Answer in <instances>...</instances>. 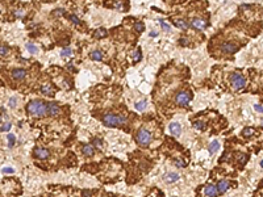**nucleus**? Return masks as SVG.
Wrapping results in <instances>:
<instances>
[{
	"label": "nucleus",
	"instance_id": "f257e3e1",
	"mask_svg": "<svg viewBox=\"0 0 263 197\" xmlns=\"http://www.w3.org/2000/svg\"><path fill=\"white\" fill-rule=\"evenodd\" d=\"M26 109H28V113H30L32 116H36V117H42L43 114L48 112L46 104H43V101L41 100H32L28 104Z\"/></svg>",
	"mask_w": 263,
	"mask_h": 197
},
{
	"label": "nucleus",
	"instance_id": "f03ea898",
	"mask_svg": "<svg viewBox=\"0 0 263 197\" xmlns=\"http://www.w3.org/2000/svg\"><path fill=\"white\" fill-rule=\"evenodd\" d=\"M128 122L125 117L123 116H117V114L113 113H108L105 116H103V124L109 128H118V126H124Z\"/></svg>",
	"mask_w": 263,
	"mask_h": 197
},
{
	"label": "nucleus",
	"instance_id": "7ed1b4c3",
	"mask_svg": "<svg viewBox=\"0 0 263 197\" xmlns=\"http://www.w3.org/2000/svg\"><path fill=\"white\" fill-rule=\"evenodd\" d=\"M136 141H137L138 145L141 146H147L150 142H151V135H150V133L146 129H140L137 133V135H136Z\"/></svg>",
	"mask_w": 263,
	"mask_h": 197
},
{
	"label": "nucleus",
	"instance_id": "20e7f679",
	"mask_svg": "<svg viewBox=\"0 0 263 197\" xmlns=\"http://www.w3.org/2000/svg\"><path fill=\"white\" fill-rule=\"evenodd\" d=\"M230 84L234 89H241L245 87V78L238 72H233L230 74Z\"/></svg>",
	"mask_w": 263,
	"mask_h": 197
},
{
	"label": "nucleus",
	"instance_id": "39448f33",
	"mask_svg": "<svg viewBox=\"0 0 263 197\" xmlns=\"http://www.w3.org/2000/svg\"><path fill=\"white\" fill-rule=\"evenodd\" d=\"M189 101H191V93H189V92L180 91L175 95V103H176L178 105L186 106V105H188Z\"/></svg>",
	"mask_w": 263,
	"mask_h": 197
},
{
	"label": "nucleus",
	"instance_id": "423d86ee",
	"mask_svg": "<svg viewBox=\"0 0 263 197\" xmlns=\"http://www.w3.org/2000/svg\"><path fill=\"white\" fill-rule=\"evenodd\" d=\"M221 50H222L225 54H233V53H235L238 50V45L234 42H226V43H222Z\"/></svg>",
	"mask_w": 263,
	"mask_h": 197
},
{
	"label": "nucleus",
	"instance_id": "0eeeda50",
	"mask_svg": "<svg viewBox=\"0 0 263 197\" xmlns=\"http://www.w3.org/2000/svg\"><path fill=\"white\" fill-rule=\"evenodd\" d=\"M169 130L174 137H179L182 134V126L179 125V122H171L169 125Z\"/></svg>",
	"mask_w": 263,
	"mask_h": 197
},
{
	"label": "nucleus",
	"instance_id": "6e6552de",
	"mask_svg": "<svg viewBox=\"0 0 263 197\" xmlns=\"http://www.w3.org/2000/svg\"><path fill=\"white\" fill-rule=\"evenodd\" d=\"M217 192H218V189L216 188L213 184L207 185L205 189H204V193H205V196H208V197H216L217 196Z\"/></svg>",
	"mask_w": 263,
	"mask_h": 197
},
{
	"label": "nucleus",
	"instance_id": "1a4fd4ad",
	"mask_svg": "<svg viewBox=\"0 0 263 197\" xmlns=\"http://www.w3.org/2000/svg\"><path fill=\"white\" fill-rule=\"evenodd\" d=\"M11 75H12V78L16 79V80H23L24 78L26 76V71H25V70H23V69H16V70L12 71Z\"/></svg>",
	"mask_w": 263,
	"mask_h": 197
},
{
	"label": "nucleus",
	"instance_id": "9d476101",
	"mask_svg": "<svg viewBox=\"0 0 263 197\" xmlns=\"http://www.w3.org/2000/svg\"><path fill=\"white\" fill-rule=\"evenodd\" d=\"M46 106H48V114L49 116H57V114L59 113V106H58L55 103H49Z\"/></svg>",
	"mask_w": 263,
	"mask_h": 197
},
{
	"label": "nucleus",
	"instance_id": "9b49d317",
	"mask_svg": "<svg viewBox=\"0 0 263 197\" xmlns=\"http://www.w3.org/2000/svg\"><path fill=\"white\" fill-rule=\"evenodd\" d=\"M191 25H192V28H195V29L203 30V29L207 26V23L204 20H200V19H195V20H192Z\"/></svg>",
	"mask_w": 263,
	"mask_h": 197
},
{
	"label": "nucleus",
	"instance_id": "f8f14e48",
	"mask_svg": "<svg viewBox=\"0 0 263 197\" xmlns=\"http://www.w3.org/2000/svg\"><path fill=\"white\" fill-rule=\"evenodd\" d=\"M163 179H165L166 183H175L176 180H179V175L176 172H169V174H166L163 176Z\"/></svg>",
	"mask_w": 263,
	"mask_h": 197
},
{
	"label": "nucleus",
	"instance_id": "ddd939ff",
	"mask_svg": "<svg viewBox=\"0 0 263 197\" xmlns=\"http://www.w3.org/2000/svg\"><path fill=\"white\" fill-rule=\"evenodd\" d=\"M34 155L38 158V159H46V158L49 157V151L45 149H36Z\"/></svg>",
	"mask_w": 263,
	"mask_h": 197
},
{
	"label": "nucleus",
	"instance_id": "4468645a",
	"mask_svg": "<svg viewBox=\"0 0 263 197\" xmlns=\"http://www.w3.org/2000/svg\"><path fill=\"white\" fill-rule=\"evenodd\" d=\"M82 150H83V154L87 155V157H92L95 152V149L92 145H83V147H82Z\"/></svg>",
	"mask_w": 263,
	"mask_h": 197
},
{
	"label": "nucleus",
	"instance_id": "2eb2a0df",
	"mask_svg": "<svg viewBox=\"0 0 263 197\" xmlns=\"http://www.w3.org/2000/svg\"><path fill=\"white\" fill-rule=\"evenodd\" d=\"M229 181H226V180H221L220 183L217 184V189H218V192H226V189L229 188Z\"/></svg>",
	"mask_w": 263,
	"mask_h": 197
},
{
	"label": "nucleus",
	"instance_id": "dca6fc26",
	"mask_svg": "<svg viewBox=\"0 0 263 197\" xmlns=\"http://www.w3.org/2000/svg\"><path fill=\"white\" fill-rule=\"evenodd\" d=\"M90 57H91V59H94V60H101L103 59V53L99 51V50H94V51L90 54Z\"/></svg>",
	"mask_w": 263,
	"mask_h": 197
},
{
	"label": "nucleus",
	"instance_id": "f3484780",
	"mask_svg": "<svg viewBox=\"0 0 263 197\" xmlns=\"http://www.w3.org/2000/svg\"><path fill=\"white\" fill-rule=\"evenodd\" d=\"M218 147H220V143H218L217 141H213V142L209 145L208 150H209V152H211V154H215V152L218 150Z\"/></svg>",
	"mask_w": 263,
	"mask_h": 197
},
{
	"label": "nucleus",
	"instance_id": "a211bd4d",
	"mask_svg": "<svg viewBox=\"0 0 263 197\" xmlns=\"http://www.w3.org/2000/svg\"><path fill=\"white\" fill-rule=\"evenodd\" d=\"M26 50H28L29 53H32V54L38 53V47L36 45H33V43H26Z\"/></svg>",
	"mask_w": 263,
	"mask_h": 197
},
{
	"label": "nucleus",
	"instance_id": "6ab92c4d",
	"mask_svg": "<svg viewBox=\"0 0 263 197\" xmlns=\"http://www.w3.org/2000/svg\"><path fill=\"white\" fill-rule=\"evenodd\" d=\"M42 92L45 95H48V96H53V95H54V91L52 89V86H43L42 87Z\"/></svg>",
	"mask_w": 263,
	"mask_h": 197
},
{
	"label": "nucleus",
	"instance_id": "aec40b11",
	"mask_svg": "<svg viewBox=\"0 0 263 197\" xmlns=\"http://www.w3.org/2000/svg\"><path fill=\"white\" fill-rule=\"evenodd\" d=\"M242 134H243V137H251V135L254 134V129L253 128H245L242 131Z\"/></svg>",
	"mask_w": 263,
	"mask_h": 197
},
{
	"label": "nucleus",
	"instance_id": "412c9836",
	"mask_svg": "<svg viewBox=\"0 0 263 197\" xmlns=\"http://www.w3.org/2000/svg\"><path fill=\"white\" fill-rule=\"evenodd\" d=\"M193 128L196 129V130H204V128H205V124L201 122V121H197V122H193Z\"/></svg>",
	"mask_w": 263,
	"mask_h": 197
},
{
	"label": "nucleus",
	"instance_id": "4be33fe9",
	"mask_svg": "<svg viewBox=\"0 0 263 197\" xmlns=\"http://www.w3.org/2000/svg\"><path fill=\"white\" fill-rule=\"evenodd\" d=\"M107 36V32L104 29H99V30L95 32V37L96 38H100V37H105Z\"/></svg>",
	"mask_w": 263,
	"mask_h": 197
},
{
	"label": "nucleus",
	"instance_id": "5701e85b",
	"mask_svg": "<svg viewBox=\"0 0 263 197\" xmlns=\"http://www.w3.org/2000/svg\"><path fill=\"white\" fill-rule=\"evenodd\" d=\"M174 24H176V25L179 26V28H182V29H187V28H188L187 23H184V21H182V20H175Z\"/></svg>",
	"mask_w": 263,
	"mask_h": 197
},
{
	"label": "nucleus",
	"instance_id": "b1692460",
	"mask_svg": "<svg viewBox=\"0 0 263 197\" xmlns=\"http://www.w3.org/2000/svg\"><path fill=\"white\" fill-rule=\"evenodd\" d=\"M71 49L70 47H65L62 50V51H61V55H62V57H69V55H71Z\"/></svg>",
	"mask_w": 263,
	"mask_h": 197
},
{
	"label": "nucleus",
	"instance_id": "393cba45",
	"mask_svg": "<svg viewBox=\"0 0 263 197\" xmlns=\"http://www.w3.org/2000/svg\"><path fill=\"white\" fill-rule=\"evenodd\" d=\"M146 101H141V103H136V109H138V111H143V109L146 108Z\"/></svg>",
	"mask_w": 263,
	"mask_h": 197
},
{
	"label": "nucleus",
	"instance_id": "a878e982",
	"mask_svg": "<svg viewBox=\"0 0 263 197\" xmlns=\"http://www.w3.org/2000/svg\"><path fill=\"white\" fill-rule=\"evenodd\" d=\"M237 159L240 160V162L243 164V163H245L246 160H247V157H246L245 154H238V155H237Z\"/></svg>",
	"mask_w": 263,
	"mask_h": 197
},
{
	"label": "nucleus",
	"instance_id": "bb28decb",
	"mask_svg": "<svg viewBox=\"0 0 263 197\" xmlns=\"http://www.w3.org/2000/svg\"><path fill=\"white\" fill-rule=\"evenodd\" d=\"M175 166L176 167H184L186 166V162L182 160V159H178V160H175Z\"/></svg>",
	"mask_w": 263,
	"mask_h": 197
},
{
	"label": "nucleus",
	"instance_id": "cd10ccee",
	"mask_svg": "<svg viewBox=\"0 0 263 197\" xmlns=\"http://www.w3.org/2000/svg\"><path fill=\"white\" fill-rule=\"evenodd\" d=\"M134 28H136V30H137V32H142L143 29H145V26H143V24L137 23V24H136V26H134Z\"/></svg>",
	"mask_w": 263,
	"mask_h": 197
},
{
	"label": "nucleus",
	"instance_id": "c85d7f7f",
	"mask_svg": "<svg viewBox=\"0 0 263 197\" xmlns=\"http://www.w3.org/2000/svg\"><path fill=\"white\" fill-rule=\"evenodd\" d=\"M17 105V100H16V97H12L11 100H9V106H12V108H14V106Z\"/></svg>",
	"mask_w": 263,
	"mask_h": 197
},
{
	"label": "nucleus",
	"instance_id": "c756f323",
	"mask_svg": "<svg viewBox=\"0 0 263 197\" xmlns=\"http://www.w3.org/2000/svg\"><path fill=\"white\" fill-rule=\"evenodd\" d=\"M160 21V24H162V28H163V30H166V32H170V26H169V24H166L163 20H159Z\"/></svg>",
	"mask_w": 263,
	"mask_h": 197
},
{
	"label": "nucleus",
	"instance_id": "7c9ffc66",
	"mask_svg": "<svg viewBox=\"0 0 263 197\" xmlns=\"http://www.w3.org/2000/svg\"><path fill=\"white\" fill-rule=\"evenodd\" d=\"M8 53V49L6 47V45H1V51H0V54H1V57H6V54Z\"/></svg>",
	"mask_w": 263,
	"mask_h": 197
},
{
	"label": "nucleus",
	"instance_id": "2f4dec72",
	"mask_svg": "<svg viewBox=\"0 0 263 197\" xmlns=\"http://www.w3.org/2000/svg\"><path fill=\"white\" fill-rule=\"evenodd\" d=\"M140 58H141V51H140V49H138L137 51H136V54H134V62H138Z\"/></svg>",
	"mask_w": 263,
	"mask_h": 197
},
{
	"label": "nucleus",
	"instance_id": "473e14b6",
	"mask_svg": "<svg viewBox=\"0 0 263 197\" xmlns=\"http://www.w3.org/2000/svg\"><path fill=\"white\" fill-rule=\"evenodd\" d=\"M70 20H71L72 23H75V24H76V25H79V24H80V21L78 20V19L75 17V16H72V14H71V16H70Z\"/></svg>",
	"mask_w": 263,
	"mask_h": 197
},
{
	"label": "nucleus",
	"instance_id": "72a5a7b5",
	"mask_svg": "<svg viewBox=\"0 0 263 197\" xmlns=\"http://www.w3.org/2000/svg\"><path fill=\"white\" fill-rule=\"evenodd\" d=\"M8 139H9V147H12L13 146V139H14V137L12 134H9L8 135Z\"/></svg>",
	"mask_w": 263,
	"mask_h": 197
},
{
	"label": "nucleus",
	"instance_id": "f704fd0d",
	"mask_svg": "<svg viewBox=\"0 0 263 197\" xmlns=\"http://www.w3.org/2000/svg\"><path fill=\"white\" fill-rule=\"evenodd\" d=\"M254 109H255L257 112H259V113H263V106H262V105H255Z\"/></svg>",
	"mask_w": 263,
	"mask_h": 197
},
{
	"label": "nucleus",
	"instance_id": "c9c22d12",
	"mask_svg": "<svg viewBox=\"0 0 263 197\" xmlns=\"http://www.w3.org/2000/svg\"><path fill=\"white\" fill-rule=\"evenodd\" d=\"M9 128H11V124H7V125H3V126H1V131H7V130H9Z\"/></svg>",
	"mask_w": 263,
	"mask_h": 197
},
{
	"label": "nucleus",
	"instance_id": "e433bc0d",
	"mask_svg": "<svg viewBox=\"0 0 263 197\" xmlns=\"http://www.w3.org/2000/svg\"><path fill=\"white\" fill-rule=\"evenodd\" d=\"M94 143L97 146V147H101V141L100 139H97V138H96V139L94 141Z\"/></svg>",
	"mask_w": 263,
	"mask_h": 197
},
{
	"label": "nucleus",
	"instance_id": "4c0bfd02",
	"mask_svg": "<svg viewBox=\"0 0 263 197\" xmlns=\"http://www.w3.org/2000/svg\"><path fill=\"white\" fill-rule=\"evenodd\" d=\"M180 43H182V45H188V40H184V38H182V40H180Z\"/></svg>",
	"mask_w": 263,
	"mask_h": 197
},
{
	"label": "nucleus",
	"instance_id": "58836bf2",
	"mask_svg": "<svg viewBox=\"0 0 263 197\" xmlns=\"http://www.w3.org/2000/svg\"><path fill=\"white\" fill-rule=\"evenodd\" d=\"M4 172H8V174H11V172H13V170L12 168H3Z\"/></svg>",
	"mask_w": 263,
	"mask_h": 197
},
{
	"label": "nucleus",
	"instance_id": "ea45409f",
	"mask_svg": "<svg viewBox=\"0 0 263 197\" xmlns=\"http://www.w3.org/2000/svg\"><path fill=\"white\" fill-rule=\"evenodd\" d=\"M158 33L157 32H150V37H157Z\"/></svg>",
	"mask_w": 263,
	"mask_h": 197
},
{
	"label": "nucleus",
	"instance_id": "a19ab883",
	"mask_svg": "<svg viewBox=\"0 0 263 197\" xmlns=\"http://www.w3.org/2000/svg\"><path fill=\"white\" fill-rule=\"evenodd\" d=\"M16 16H17V17H21V16H23V11H17L16 12Z\"/></svg>",
	"mask_w": 263,
	"mask_h": 197
},
{
	"label": "nucleus",
	"instance_id": "79ce46f5",
	"mask_svg": "<svg viewBox=\"0 0 263 197\" xmlns=\"http://www.w3.org/2000/svg\"><path fill=\"white\" fill-rule=\"evenodd\" d=\"M260 167H263V160H262V162H260Z\"/></svg>",
	"mask_w": 263,
	"mask_h": 197
},
{
	"label": "nucleus",
	"instance_id": "37998d69",
	"mask_svg": "<svg viewBox=\"0 0 263 197\" xmlns=\"http://www.w3.org/2000/svg\"><path fill=\"white\" fill-rule=\"evenodd\" d=\"M260 187H263V180H262V184H260Z\"/></svg>",
	"mask_w": 263,
	"mask_h": 197
},
{
	"label": "nucleus",
	"instance_id": "c03bdc74",
	"mask_svg": "<svg viewBox=\"0 0 263 197\" xmlns=\"http://www.w3.org/2000/svg\"><path fill=\"white\" fill-rule=\"evenodd\" d=\"M262 126H263V120H262Z\"/></svg>",
	"mask_w": 263,
	"mask_h": 197
}]
</instances>
